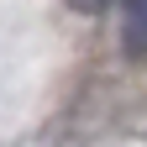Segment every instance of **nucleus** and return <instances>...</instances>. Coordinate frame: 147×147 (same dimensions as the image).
Instances as JSON below:
<instances>
[{
  "mask_svg": "<svg viewBox=\"0 0 147 147\" xmlns=\"http://www.w3.org/2000/svg\"><path fill=\"white\" fill-rule=\"evenodd\" d=\"M121 42L131 58L147 53V0H121Z\"/></svg>",
  "mask_w": 147,
  "mask_h": 147,
  "instance_id": "obj_1",
  "label": "nucleus"
},
{
  "mask_svg": "<svg viewBox=\"0 0 147 147\" xmlns=\"http://www.w3.org/2000/svg\"><path fill=\"white\" fill-rule=\"evenodd\" d=\"M68 5H74V11H84V16H95V11L110 5V0H68Z\"/></svg>",
  "mask_w": 147,
  "mask_h": 147,
  "instance_id": "obj_2",
  "label": "nucleus"
}]
</instances>
